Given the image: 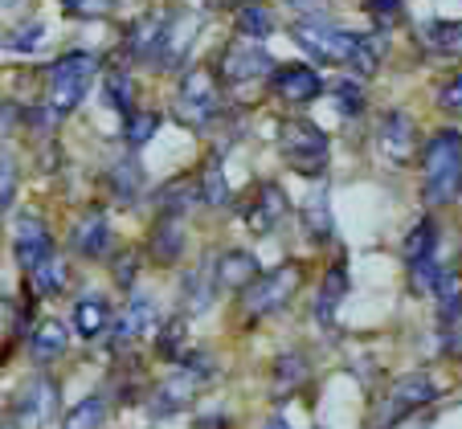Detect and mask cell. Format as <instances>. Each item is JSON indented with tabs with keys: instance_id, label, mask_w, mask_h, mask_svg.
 I'll use <instances>...</instances> for the list:
<instances>
[{
	"instance_id": "18",
	"label": "cell",
	"mask_w": 462,
	"mask_h": 429,
	"mask_svg": "<svg viewBox=\"0 0 462 429\" xmlns=\"http://www.w3.org/2000/svg\"><path fill=\"white\" fill-rule=\"evenodd\" d=\"M148 254L156 258L160 266H176L184 254V229H180V217H156L148 233Z\"/></svg>"
},
{
	"instance_id": "8",
	"label": "cell",
	"mask_w": 462,
	"mask_h": 429,
	"mask_svg": "<svg viewBox=\"0 0 462 429\" xmlns=\"http://www.w3.org/2000/svg\"><path fill=\"white\" fill-rule=\"evenodd\" d=\"M291 37H295L315 61H328V66H348L352 53H356V41H360V33H344V29L323 25V21H295Z\"/></svg>"
},
{
	"instance_id": "2",
	"label": "cell",
	"mask_w": 462,
	"mask_h": 429,
	"mask_svg": "<svg viewBox=\"0 0 462 429\" xmlns=\"http://www.w3.org/2000/svg\"><path fill=\"white\" fill-rule=\"evenodd\" d=\"M213 377H217V364H213V360L205 356V351H197V356L180 360V368H176L172 377H168L164 385L152 388V397H148V413H152V417H172V413L189 409L192 397H197V388L209 385Z\"/></svg>"
},
{
	"instance_id": "15",
	"label": "cell",
	"mask_w": 462,
	"mask_h": 429,
	"mask_svg": "<svg viewBox=\"0 0 462 429\" xmlns=\"http://www.w3.org/2000/svg\"><path fill=\"white\" fill-rule=\"evenodd\" d=\"M418 148V127L405 111H389L381 119V151L393 160V164H405Z\"/></svg>"
},
{
	"instance_id": "20",
	"label": "cell",
	"mask_w": 462,
	"mask_h": 429,
	"mask_svg": "<svg viewBox=\"0 0 462 429\" xmlns=\"http://www.w3.org/2000/svg\"><path fill=\"white\" fill-rule=\"evenodd\" d=\"M258 258L254 254H245V250H229V254H221L217 258V282L226 290H237L242 295L250 282H258Z\"/></svg>"
},
{
	"instance_id": "11",
	"label": "cell",
	"mask_w": 462,
	"mask_h": 429,
	"mask_svg": "<svg viewBox=\"0 0 462 429\" xmlns=\"http://www.w3.org/2000/svg\"><path fill=\"white\" fill-rule=\"evenodd\" d=\"M242 221L250 233H271V229H279L282 221H287V193H282L274 180H262L258 188H254V196L242 205Z\"/></svg>"
},
{
	"instance_id": "16",
	"label": "cell",
	"mask_w": 462,
	"mask_h": 429,
	"mask_svg": "<svg viewBox=\"0 0 462 429\" xmlns=\"http://www.w3.org/2000/svg\"><path fill=\"white\" fill-rule=\"evenodd\" d=\"M111 242H115V233H111V221H106L103 213H87L70 233V245L79 258H103L106 250H111Z\"/></svg>"
},
{
	"instance_id": "30",
	"label": "cell",
	"mask_w": 462,
	"mask_h": 429,
	"mask_svg": "<svg viewBox=\"0 0 462 429\" xmlns=\"http://www.w3.org/2000/svg\"><path fill=\"white\" fill-rule=\"evenodd\" d=\"M426 45L442 58H462V21H430Z\"/></svg>"
},
{
	"instance_id": "31",
	"label": "cell",
	"mask_w": 462,
	"mask_h": 429,
	"mask_svg": "<svg viewBox=\"0 0 462 429\" xmlns=\"http://www.w3.org/2000/svg\"><path fill=\"white\" fill-rule=\"evenodd\" d=\"M61 287H66V266H61V258L50 254L42 266H33V270H29V290H33L37 298L58 295Z\"/></svg>"
},
{
	"instance_id": "5",
	"label": "cell",
	"mask_w": 462,
	"mask_h": 429,
	"mask_svg": "<svg viewBox=\"0 0 462 429\" xmlns=\"http://www.w3.org/2000/svg\"><path fill=\"white\" fill-rule=\"evenodd\" d=\"M274 140H279L282 160L299 176H323V168H328V135L311 119H282Z\"/></svg>"
},
{
	"instance_id": "42",
	"label": "cell",
	"mask_w": 462,
	"mask_h": 429,
	"mask_svg": "<svg viewBox=\"0 0 462 429\" xmlns=\"http://www.w3.org/2000/svg\"><path fill=\"white\" fill-rule=\"evenodd\" d=\"M438 106L450 114H462V74H454V78L438 90Z\"/></svg>"
},
{
	"instance_id": "21",
	"label": "cell",
	"mask_w": 462,
	"mask_h": 429,
	"mask_svg": "<svg viewBox=\"0 0 462 429\" xmlns=\"http://www.w3.org/2000/svg\"><path fill=\"white\" fill-rule=\"evenodd\" d=\"M106 324H111V303L103 295H82L74 303V332L82 340H98L106 332Z\"/></svg>"
},
{
	"instance_id": "47",
	"label": "cell",
	"mask_w": 462,
	"mask_h": 429,
	"mask_svg": "<svg viewBox=\"0 0 462 429\" xmlns=\"http://www.w3.org/2000/svg\"><path fill=\"white\" fill-rule=\"evenodd\" d=\"M262 429H291V425H287V421H282V417H271V421H266V425H262Z\"/></svg>"
},
{
	"instance_id": "41",
	"label": "cell",
	"mask_w": 462,
	"mask_h": 429,
	"mask_svg": "<svg viewBox=\"0 0 462 429\" xmlns=\"http://www.w3.org/2000/svg\"><path fill=\"white\" fill-rule=\"evenodd\" d=\"M61 9L70 17H106L115 9V0H61Z\"/></svg>"
},
{
	"instance_id": "32",
	"label": "cell",
	"mask_w": 462,
	"mask_h": 429,
	"mask_svg": "<svg viewBox=\"0 0 462 429\" xmlns=\"http://www.w3.org/2000/svg\"><path fill=\"white\" fill-rule=\"evenodd\" d=\"M184 343H189V324H184V315L168 319V324L160 327V340H156L160 360H176V364H180V360H184Z\"/></svg>"
},
{
	"instance_id": "28",
	"label": "cell",
	"mask_w": 462,
	"mask_h": 429,
	"mask_svg": "<svg viewBox=\"0 0 462 429\" xmlns=\"http://www.w3.org/2000/svg\"><path fill=\"white\" fill-rule=\"evenodd\" d=\"M303 380H307V360L299 356V351H287V356L274 360V401L291 397Z\"/></svg>"
},
{
	"instance_id": "25",
	"label": "cell",
	"mask_w": 462,
	"mask_h": 429,
	"mask_svg": "<svg viewBox=\"0 0 462 429\" xmlns=\"http://www.w3.org/2000/svg\"><path fill=\"white\" fill-rule=\"evenodd\" d=\"M434 295H438V315H442V324L458 327L462 324V274L442 270L434 282Z\"/></svg>"
},
{
	"instance_id": "34",
	"label": "cell",
	"mask_w": 462,
	"mask_h": 429,
	"mask_svg": "<svg viewBox=\"0 0 462 429\" xmlns=\"http://www.w3.org/2000/svg\"><path fill=\"white\" fill-rule=\"evenodd\" d=\"M438 229H434V221H430V217H421L418 221V225H413L410 229V237H405V262H426V258L430 254H434V242H438Z\"/></svg>"
},
{
	"instance_id": "27",
	"label": "cell",
	"mask_w": 462,
	"mask_h": 429,
	"mask_svg": "<svg viewBox=\"0 0 462 429\" xmlns=\"http://www.w3.org/2000/svg\"><path fill=\"white\" fill-rule=\"evenodd\" d=\"M237 33L242 37H271L274 33V13L262 5V0H242L237 5Z\"/></svg>"
},
{
	"instance_id": "17",
	"label": "cell",
	"mask_w": 462,
	"mask_h": 429,
	"mask_svg": "<svg viewBox=\"0 0 462 429\" xmlns=\"http://www.w3.org/2000/svg\"><path fill=\"white\" fill-rule=\"evenodd\" d=\"M344 295H348V258H336V262L323 270L319 298H315V319H319V324H332L336 306L344 303Z\"/></svg>"
},
{
	"instance_id": "36",
	"label": "cell",
	"mask_w": 462,
	"mask_h": 429,
	"mask_svg": "<svg viewBox=\"0 0 462 429\" xmlns=\"http://www.w3.org/2000/svg\"><path fill=\"white\" fill-rule=\"evenodd\" d=\"M201 196L205 205H229V184H226V168H221V156H213L201 172Z\"/></svg>"
},
{
	"instance_id": "33",
	"label": "cell",
	"mask_w": 462,
	"mask_h": 429,
	"mask_svg": "<svg viewBox=\"0 0 462 429\" xmlns=\"http://www.w3.org/2000/svg\"><path fill=\"white\" fill-rule=\"evenodd\" d=\"M160 127V114L156 111H131L123 114V140H127V148H143V143L156 135Z\"/></svg>"
},
{
	"instance_id": "43",
	"label": "cell",
	"mask_w": 462,
	"mask_h": 429,
	"mask_svg": "<svg viewBox=\"0 0 462 429\" xmlns=\"http://www.w3.org/2000/svg\"><path fill=\"white\" fill-rule=\"evenodd\" d=\"M365 9L373 13L376 21H384V25H389V21L402 17V0H365Z\"/></svg>"
},
{
	"instance_id": "14",
	"label": "cell",
	"mask_w": 462,
	"mask_h": 429,
	"mask_svg": "<svg viewBox=\"0 0 462 429\" xmlns=\"http://www.w3.org/2000/svg\"><path fill=\"white\" fill-rule=\"evenodd\" d=\"M164 41H168V17L152 13V17H140L127 29V58L135 61H156L164 58Z\"/></svg>"
},
{
	"instance_id": "22",
	"label": "cell",
	"mask_w": 462,
	"mask_h": 429,
	"mask_svg": "<svg viewBox=\"0 0 462 429\" xmlns=\"http://www.w3.org/2000/svg\"><path fill=\"white\" fill-rule=\"evenodd\" d=\"M303 229H307V242H315V245H328L336 237V221H332V205H328V193H315V196H307V205H303Z\"/></svg>"
},
{
	"instance_id": "37",
	"label": "cell",
	"mask_w": 462,
	"mask_h": 429,
	"mask_svg": "<svg viewBox=\"0 0 462 429\" xmlns=\"http://www.w3.org/2000/svg\"><path fill=\"white\" fill-rule=\"evenodd\" d=\"M376 66H381V37H376V33H360L356 53H352V61H348V70L360 74V78H368V74H376Z\"/></svg>"
},
{
	"instance_id": "46",
	"label": "cell",
	"mask_w": 462,
	"mask_h": 429,
	"mask_svg": "<svg viewBox=\"0 0 462 429\" xmlns=\"http://www.w3.org/2000/svg\"><path fill=\"white\" fill-rule=\"evenodd\" d=\"M291 9H299V13H323L328 9V0H287Z\"/></svg>"
},
{
	"instance_id": "45",
	"label": "cell",
	"mask_w": 462,
	"mask_h": 429,
	"mask_svg": "<svg viewBox=\"0 0 462 429\" xmlns=\"http://www.w3.org/2000/svg\"><path fill=\"white\" fill-rule=\"evenodd\" d=\"M37 37H42V25H29V29H21V33H13V37H9V50H21V53H25V50H33V45H37Z\"/></svg>"
},
{
	"instance_id": "26",
	"label": "cell",
	"mask_w": 462,
	"mask_h": 429,
	"mask_svg": "<svg viewBox=\"0 0 462 429\" xmlns=\"http://www.w3.org/2000/svg\"><path fill=\"white\" fill-rule=\"evenodd\" d=\"M106 184H111V193L119 205H131L135 196H140V184H143V172H140V160L135 156H123L111 164V172H106Z\"/></svg>"
},
{
	"instance_id": "3",
	"label": "cell",
	"mask_w": 462,
	"mask_h": 429,
	"mask_svg": "<svg viewBox=\"0 0 462 429\" xmlns=\"http://www.w3.org/2000/svg\"><path fill=\"white\" fill-rule=\"evenodd\" d=\"M438 401V385L426 377V372H410V377H397L389 385V393L376 401L373 417H368L365 429H393V425H402L410 413L426 409V405Z\"/></svg>"
},
{
	"instance_id": "38",
	"label": "cell",
	"mask_w": 462,
	"mask_h": 429,
	"mask_svg": "<svg viewBox=\"0 0 462 429\" xmlns=\"http://www.w3.org/2000/svg\"><path fill=\"white\" fill-rule=\"evenodd\" d=\"M106 98H111V106L119 114H131L135 111V87H131V78L123 70H111L106 74Z\"/></svg>"
},
{
	"instance_id": "1",
	"label": "cell",
	"mask_w": 462,
	"mask_h": 429,
	"mask_svg": "<svg viewBox=\"0 0 462 429\" xmlns=\"http://www.w3.org/2000/svg\"><path fill=\"white\" fill-rule=\"evenodd\" d=\"M462 188V135L458 132H438L430 135L426 151H421V196L426 205H450Z\"/></svg>"
},
{
	"instance_id": "10",
	"label": "cell",
	"mask_w": 462,
	"mask_h": 429,
	"mask_svg": "<svg viewBox=\"0 0 462 429\" xmlns=\"http://www.w3.org/2000/svg\"><path fill=\"white\" fill-rule=\"evenodd\" d=\"M13 417H17V429H45L53 417H58V385H53L50 377L29 380V385L17 393Z\"/></svg>"
},
{
	"instance_id": "9",
	"label": "cell",
	"mask_w": 462,
	"mask_h": 429,
	"mask_svg": "<svg viewBox=\"0 0 462 429\" xmlns=\"http://www.w3.org/2000/svg\"><path fill=\"white\" fill-rule=\"evenodd\" d=\"M217 74L229 87H242V82H254V78H262V74H274V61L262 45H254V37H245V41H234L221 53Z\"/></svg>"
},
{
	"instance_id": "39",
	"label": "cell",
	"mask_w": 462,
	"mask_h": 429,
	"mask_svg": "<svg viewBox=\"0 0 462 429\" xmlns=\"http://www.w3.org/2000/svg\"><path fill=\"white\" fill-rule=\"evenodd\" d=\"M336 103H340L344 119H356V114L365 111V90H360V82H340V87H336Z\"/></svg>"
},
{
	"instance_id": "12",
	"label": "cell",
	"mask_w": 462,
	"mask_h": 429,
	"mask_svg": "<svg viewBox=\"0 0 462 429\" xmlns=\"http://www.w3.org/2000/svg\"><path fill=\"white\" fill-rule=\"evenodd\" d=\"M271 87H274V95H279L282 103H291V106H303V103H311V98L323 95V78L311 70V66H303V61L274 66Z\"/></svg>"
},
{
	"instance_id": "29",
	"label": "cell",
	"mask_w": 462,
	"mask_h": 429,
	"mask_svg": "<svg viewBox=\"0 0 462 429\" xmlns=\"http://www.w3.org/2000/svg\"><path fill=\"white\" fill-rule=\"evenodd\" d=\"M197 193H201V188L189 184V180H168L164 188L156 193V213L160 217H180V213L197 201Z\"/></svg>"
},
{
	"instance_id": "40",
	"label": "cell",
	"mask_w": 462,
	"mask_h": 429,
	"mask_svg": "<svg viewBox=\"0 0 462 429\" xmlns=\"http://www.w3.org/2000/svg\"><path fill=\"white\" fill-rule=\"evenodd\" d=\"M135 266H140V254L135 250H123L119 258H115V287H123V290H131L135 287Z\"/></svg>"
},
{
	"instance_id": "4",
	"label": "cell",
	"mask_w": 462,
	"mask_h": 429,
	"mask_svg": "<svg viewBox=\"0 0 462 429\" xmlns=\"http://www.w3.org/2000/svg\"><path fill=\"white\" fill-rule=\"evenodd\" d=\"M95 70H98V58L95 53H87V50L61 53V58L50 66V106H53L58 119L61 114H70L74 106L87 98Z\"/></svg>"
},
{
	"instance_id": "23",
	"label": "cell",
	"mask_w": 462,
	"mask_h": 429,
	"mask_svg": "<svg viewBox=\"0 0 462 429\" xmlns=\"http://www.w3.org/2000/svg\"><path fill=\"white\" fill-rule=\"evenodd\" d=\"M66 343H70L66 327H61L58 319H42V324L33 327V335H29V356H33L37 364H50V360H58L61 351H66Z\"/></svg>"
},
{
	"instance_id": "35",
	"label": "cell",
	"mask_w": 462,
	"mask_h": 429,
	"mask_svg": "<svg viewBox=\"0 0 462 429\" xmlns=\"http://www.w3.org/2000/svg\"><path fill=\"white\" fill-rule=\"evenodd\" d=\"M103 417H106L103 397H87V401H79L70 413H66L61 429H103Z\"/></svg>"
},
{
	"instance_id": "6",
	"label": "cell",
	"mask_w": 462,
	"mask_h": 429,
	"mask_svg": "<svg viewBox=\"0 0 462 429\" xmlns=\"http://www.w3.org/2000/svg\"><path fill=\"white\" fill-rule=\"evenodd\" d=\"M299 287H303V266L299 262H287L271 274H258V282H250V287L242 290V315L250 319V324L274 315V311H282V306L295 298Z\"/></svg>"
},
{
	"instance_id": "24",
	"label": "cell",
	"mask_w": 462,
	"mask_h": 429,
	"mask_svg": "<svg viewBox=\"0 0 462 429\" xmlns=\"http://www.w3.org/2000/svg\"><path fill=\"white\" fill-rule=\"evenodd\" d=\"M221 282H217V266L205 258L197 270H189L184 274V282H180V290H184V303H189V311H205L209 306V298H213V290H217Z\"/></svg>"
},
{
	"instance_id": "44",
	"label": "cell",
	"mask_w": 462,
	"mask_h": 429,
	"mask_svg": "<svg viewBox=\"0 0 462 429\" xmlns=\"http://www.w3.org/2000/svg\"><path fill=\"white\" fill-rule=\"evenodd\" d=\"M13 193H17V172H13V156H5V176H0V201L13 209Z\"/></svg>"
},
{
	"instance_id": "7",
	"label": "cell",
	"mask_w": 462,
	"mask_h": 429,
	"mask_svg": "<svg viewBox=\"0 0 462 429\" xmlns=\"http://www.w3.org/2000/svg\"><path fill=\"white\" fill-rule=\"evenodd\" d=\"M209 66H192L180 78V95H176V119L189 123V127H209L221 111V90Z\"/></svg>"
},
{
	"instance_id": "13",
	"label": "cell",
	"mask_w": 462,
	"mask_h": 429,
	"mask_svg": "<svg viewBox=\"0 0 462 429\" xmlns=\"http://www.w3.org/2000/svg\"><path fill=\"white\" fill-rule=\"evenodd\" d=\"M13 254H17V262L25 274L33 270V266H42L45 258L53 254L50 229H45L37 217H17V225H13Z\"/></svg>"
},
{
	"instance_id": "19",
	"label": "cell",
	"mask_w": 462,
	"mask_h": 429,
	"mask_svg": "<svg viewBox=\"0 0 462 429\" xmlns=\"http://www.w3.org/2000/svg\"><path fill=\"white\" fill-rule=\"evenodd\" d=\"M152 319H156V306H152V298H131V303L123 306L119 324H115L111 343H115V348H127V343H135L140 335H148Z\"/></svg>"
}]
</instances>
